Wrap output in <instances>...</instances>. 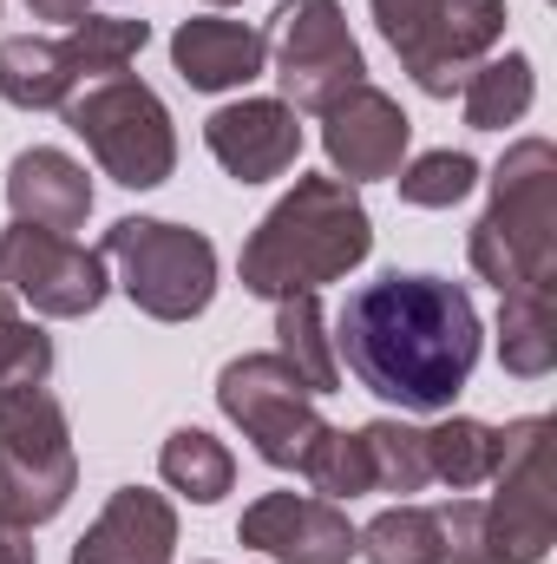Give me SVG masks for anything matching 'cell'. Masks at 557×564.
<instances>
[{"mask_svg":"<svg viewBox=\"0 0 557 564\" xmlns=\"http://www.w3.org/2000/svg\"><path fill=\"white\" fill-rule=\"evenodd\" d=\"M335 355L354 381L407 414H446L479 361V308L466 282L446 276H381L354 289L335 315Z\"/></svg>","mask_w":557,"mask_h":564,"instance_id":"obj_1","label":"cell"},{"mask_svg":"<svg viewBox=\"0 0 557 564\" xmlns=\"http://www.w3.org/2000/svg\"><path fill=\"white\" fill-rule=\"evenodd\" d=\"M368 250L374 224L361 191L341 177H295V191L243 243V289L263 302L315 295L321 282H341L354 263H368Z\"/></svg>","mask_w":557,"mask_h":564,"instance_id":"obj_2","label":"cell"},{"mask_svg":"<svg viewBox=\"0 0 557 564\" xmlns=\"http://www.w3.org/2000/svg\"><path fill=\"white\" fill-rule=\"evenodd\" d=\"M479 282L499 295L557 289V144L518 139L492 171V204L466 237Z\"/></svg>","mask_w":557,"mask_h":564,"instance_id":"obj_3","label":"cell"},{"mask_svg":"<svg viewBox=\"0 0 557 564\" xmlns=\"http://www.w3.org/2000/svg\"><path fill=\"white\" fill-rule=\"evenodd\" d=\"M73 486H79V453L53 388L0 394V519L46 525L66 512Z\"/></svg>","mask_w":557,"mask_h":564,"instance_id":"obj_4","label":"cell"},{"mask_svg":"<svg viewBox=\"0 0 557 564\" xmlns=\"http://www.w3.org/2000/svg\"><path fill=\"white\" fill-rule=\"evenodd\" d=\"M99 257L119 270V289L151 322H190L217 295V250L204 230L164 224V217H119L99 243Z\"/></svg>","mask_w":557,"mask_h":564,"instance_id":"obj_5","label":"cell"},{"mask_svg":"<svg viewBox=\"0 0 557 564\" xmlns=\"http://www.w3.org/2000/svg\"><path fill=\"white\" fill-rule=\"evenodd\" d=\"M66 126L86 139V151L99 158V171L125 191H151L171 177L177 164V132H171V112L164 99L132 79V73H112V79H92L79 86L66 106Z\"/></svg>","mask_w":557,"mask_h":564,"instance_id":"obj_6","label":"cell"},{"mask_svg":"<svg viewBox=\"0 0 557 564\" xmlns=\"http://www.w3.org/2000/svg\"><path fill=\"white\" fill-rule=\"evenodd\" d=\"M499 486L485 506V564H545L557 545V492H551V421L525 414V421L499 426Z\"/></svg>","mask_w":557,"mask_h":564,"instance_id":"obj_7","label":"cell"},{"mask_svg":"<svg viewBox=\"0 0 557 564\" xmlns=\"http://www.w3.org/2000/svg\"><path fill=\"white\" fill-rule=\"evenodd\" d=\"M315 401H321V394L282 361L276 348H270V355H237V361L217 375V408L243 426V440H250L270 466H282V473H295V466L308 459L315 433L328 426Z\"/></svg>","mask_w":557,"mask_h":564,"instance_id":"obj_8","label":"cell"},{"mask_svg":"<svg viewBox=\"0 0 557 564\" xmlns=\"http://www.w3.org/2000/svg\"><path fill=\"white\" fill-rule=\"evenodd\" d=\"M270 59L282 79V106L288 112H328L348 86H361L368 59L348 33L341 0H282L276 26L263 33Z\"/></svg>","mask_w":557,"mask_h":564,"instance_id":"obj_9","label":"cell"},{"mask_svg":"<svg viewBox=\"0 0 557 564\" xmlns=\"http://www.w3.org/2000/svg\"><path fill=\"white\" fill-rule=\"evenodd\" d=\"M0 282L53 322H79L106 302V257L59 237V230H33V224H7L0 230Z\"/></svg>","mask_w":557,"mask_h":564,"instance_id":"obj_10","label":"cell"},{"mask_svg":"<svg viewBox=\"0 0 557 564\" xmlns=\"http://www.w3.org/2000/svg\"><path fill=\"white\" fill-rule=\"evenodd\" d=\"M407 144H414V119L401 112V99H387L381 86H348L328 112H321V151L335 164L341 184H374V177H394L407 164Z\"/></svg>","mask_w":557,"mask_h":564,"instance_id":"obj_11","label":"cell"},{"mask_svg":"<svg viewBox=\"0 0 557 564\" xmlns=\"http://www.w3.org/2000/svg\"><path fill=\"white\" fill-rule=\"evenodd\" d=\"M237 539L276 564H348L354 558L348 512L335 499H308V492H263L243 512Z\"/></svg>","mask_w":557,"mask_h":564,"instance_id":"obj_12","label":"cell"},{"mask_svg":"<svg viewBox=\"0 0 557 564\" xmlns=\"http://www.w3.org/2000/svg\"><path fill=\"white\" fill-rule=\"evenodd\" d=\"M204 144L237 184H270L302 158V112L282 99H237L204 119Z\"/></svg>","mask_w":557,"mask_h":564,"instance_id":"obj_13","label":"cell"},{"mask_svg":"<svg viewBox=\"0 0 557 564\" xmlns=\"http://www.w3.org/2000/svg\"><path fill=\"white\" fill-rule=\"evenodd\" d=\"M171 552H177L171 499L144 486H119L106 512L86 525V539L73 545V564H171Z\"/></svg>","mask_w":557,"mask_h":564,"instance_id":"obj_14","label":"cell"},{"mask_svg":"<svg viewBox=\"0 0 557 564\" xmlns=\"http://www.w3.org/2000/svg\"><path fill=\"white\" fill-rule=\"evenodd\" d=\"M7 204H13V224L73 237L92 217V177H86L79 158H66L53 144H33L7 164Z\"/></svg>","mask_w":557,"mask_h":564,"instance_id":"obj_15","label":"cell"},{"mask_svg":"<svg viewBox=\"0 0 557 564\" xmlns=\"http://www.w3.org/2000/svg\"><path fill=\"white\" fill-rule=\"evenodd\" d=\"M505 0H446L439 7V26H433V40H426V53H419L414 66V86L419 93H433V99H452L459 86H466V73L479 66V59H492V46L505 40Z\"/></svg>","mask_w":557,"mask_h":564,"instance_id":"obj_16","label":"cell"},{"mask_svg":"<svg viewBox=\"0 0 557 564\" xmlns=\"http://www.w3.org/2000/svg\"><path fill=\"white\" fill-rule=\"evenodd\" d=\"M171 66L184 73V86L197 93H230V86H250L263 79L270 66V40L243 20H184L171 33Z\"/></svg>","mask_w":557,"mask_h":564,"instance_id":"obj_17","label":"cell"},{"mask_svg":"<svg viewBox=\"0 0 557 564\" xmlns=\"http://www.w3.org/2000/svg\"><path fill=\"white\" fill-rule=\"evenodd\" d=\"M79 93V73L66 59L59 40H40V33H13L0 40V99L20 106V112H53Z\"/></svg>","mask_w":557,"mask_h":564,"instance_id":"obj_18","label":"cell"},{"mask_svg":"<svg viewBox=\"0 0 557 564\" xmlns=\"http://www.w3.org/2000/svg\"><path fill=\"white\" fill-rule=\"evenodd\" d=\"M499 361L518 381H545L557 368V289H512L499 308Z\"/></svg>","mask_w":557,"mask_h":564,"instance_id":"obj_19","label":"cell"},{"mask_svg":"<svg viewBox=\"0 0 557 564\" xmlns=\"http://www.w3.org/2000/svg\"><path fill=\"white\" fill-rule=\"evenodd\" d=\"M276 355L315 388V394H335V388H341V355H335L321 295H282L276 302Z\"/></svg>","mask_w":557,"mask_h":564,"instance_id":"obj_20","label":"cell"},{"mask_svg":"<svg viewBox=\"0 0 557 564\" xmlns=\"http://www.w3.org/2000/svg\"><path fill=\"white\" fill-rule=\"evenodd\" d=\"M532 93H538V73L525 53H505V59H479L459 86L466 99V126L472 132H505L532 112Z\"/></svg>","mask_w":557,"mask_h":564,"instance_id":"obj_21","label":"cell"},{"mask_svg":"<svg viewBox=\"0 0 557 564\" xmlns=\"http://www.w3.org/2000/svg\"><path fill=\"white\" fill-rule=\"evenodd\" d=\"M354 552L368 564H446V532H439V506H387L381 519H368L354 532Z\"/></svg>","mask_w":557,"mask_h":564,"instance_id":"obj_22","label":"cell"},{"mask_svg":"<svg viewBox=\"0 0 557 564\" xmlns=\"http://www.w3.org/2000/svg\"><path fill=\"white\" fill-rule=\"evenodd\" d=\"M157 473H164L171 492H184V499H197V506H217V499L237 486L230 446H223L217 433H204V426H177V433L164 440V453H157Z\"/></svg>","mask_w":557,"mask_h":564,"instance_id":"obj_23","label":"cell"},{"mask_svg":"<svg viewBox=\"0 0 557 564\" xmlns=\"http://www.w3.org/2000/svg\"><path fill=\"white\" fill-rule=\"evenodd\" d=\"M419 433H426V473H433L439 486L472 492V486L492 479V466H499V426L452 414V421L419 426Z\"/></svg>","mask_w":557,"mask_h":564,"instance_id":"obj_24","label":"cell"},{"mask_svg":"<svg viewBox=\"0 0 557 564\" xmlns=\"http://www.w3.org/2000/svg\"><path fill=\"white\" fill-rule=\"evenodd\" d=\"M144 40H151V26L144 20H119V13H86V20H73L66 26V59H73V73H79V86L86 79H112V73H125L132 59L144 53Z\"/></svg>","mask_w":557,"mask_h":564,"instance_id":"obj_25","label":"cell"},{"mask_svg":"<svg viewBox=\"0 0 557 564\" xmlns=\"http://www.w3.org/2000/svg\"><path fill=\"white\" fill-rule=\"evenodd\" d=\"M308 486H315V499H361V492H374V459H368V440L361 433H348V426H321L315 433V446H308V459L295 466Z\"/></svg>","mask_w":557,"mask_h":564,"instance_id":"obj_26","label":"cell"},{"mask_svg":"<svg viewBox=\"0 0 557 564\" xmlns=\"http://www.w3.org/2000/svg\"><path fill=\"white\" fill-rule=\"evenodd\" d=\"M368 440V459H374V492H426L433 473H426V433L407 421H374L361 426Z\"/></svg>","mask_w":557,"mask_h":564,"instance_id":"obj_27","label":"cell"},{"mask_svg":"<svg viewBox=\"0 0 557 564\" xmlns=\"http://www.w3.org/2000/svg\"><path fill=\"white\" fill-rule=\"evenodd\" d=\"M394 184H401V197L419 204V210H452L459 197H472L479 164H472L466 151H419L414 164L394 171Z\"/></svg>","mask_w":557,"mask_h":564,"instance_id":"obj_28","label":"cell"},{"mask_svg":"<svg viewBox=\"0 0 557 564\" xmlns=\"http://www.w3.org/2000/svg\"><path fill=\"white\" fill-rule=\"evenodd\" d=\"M53 375V341L26 322V315H7L0 322V394L13 388H46Z\"/></svg>","mask_w":557,"mask_h":564,"instance_id":"obj_29","label":"cell"},{"mask_svg":"<svg viewBox=\"0 0 557 564\" xmlns=\"http://www.w3.org/2000/svg\"><path fill=\"white\" fill-rule=\"evenodd\" d=\"M368 7H374L381 40L401 53V66H414L419 53H426V40H433V26H439L446 0H368Z\"/></svg>","mask_w":557,"mask_h":564,"instance_id":"obj_30","label":"cell"},{"mask_svg":"<svg viewBox=\"0 0 557 564\" xmlns=\"http://www.w3.org/2000/svg\"><path fill=\"white\" fill-rule=\"evenodd\" d=\"M439 532H446V564H485V506L479 499L439 506Z\"/></svg>","mask_w":557,"mask_h":564,"instance_id":"obj_31","label":"cell"},{"mask_svg":"<svg viewBox=\"0 0 557 564\" xmlns=\"http://www.w3.org/2000/svg\"><path fill=\"white\" fill-rule=\"evenodd\" d=\"M0 564H40L33 525H13V519H0Z\"/></svg>","mask_w":557,"mask_h":564,"instance_id":"obj_32","label":"cell"},{"mask_svg":"<svg viewBox=\"0 0 557 564\" xmlns=\"http://www.w3.org/2000/svg\"><path fill=\"white\" fill-rule=\"evenodd\" d=\"M86 7H92V0H26V13H33V20H59V26L86 20Z\"/></svg>","mask_w":557,"mask_h":564,"instance_id":"obj_33","label":"cell"},{"mask_svg":"<svg viewBox=\"0 0 557 564\" xmlns=\"http://www.w3.org/2000/svg\"><path fill=\"white\" fill-rule=\"evenodd\" d=\"M13 302H20V295H13V289H7V282H0V322H7V315H20V308H13Z\"/></svg>","mask_w":557,"mask_h":564,"instance_id":"obj_34","label":"cell"},{"mask_svg":"<svg viewBox=\"0 0 557 564\" xmlns=\"http://www.w3.org/2000/svg\"><path fill=\"white\" fill-rule=\"evenodd\" d=\"M210 7H237V0H210Z\"/></svg>","mask_w":557,"mask_h":564,"instance_id":"obj_35","label":"cell"}]
</instances>
